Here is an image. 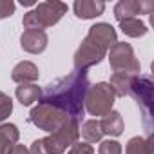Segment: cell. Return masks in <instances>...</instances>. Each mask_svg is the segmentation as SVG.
<instances>
[{
	"mask_svg": "<svg viewBox=\"0 0 154 154\" xmlns=\"http://www.w3.org/2000/svg\"><path fill=\"white\" fill-rule=\"evenodd\" d=\"M87 85H89V82H87L85 72L84 71L74 72L69 78H62V80H56L54 84L47 85L44 103H49L56 109L62 107L76 120L84 114L82 102H84Z\"/></svg>",
	"mask_w": 154,
	"mask_h": 154,
	"instance_id": "cell-1",
	"label": "cell"
},
{
	"mask_svg": "<svg viewBox=\"0 0 154 154\" xmlns=\"http://www.w3.org/2000/svg\"><path fill=\"white\" fill-rule=\"evenodd\" d=\"M116 40V33L109 24H98L93 26L87 38L84 40L82 47L76 53L74 58V65L76 69H85L89 65H94L102 60V56L105 54L107 47L111 45V42Z\"/></svg>",
	"mask_w": 154,
	"mask_h": 154,
	"instance_id": "cell-2",
	"label": "cell"
},
{
	"mask_svg": "<svg viewBox=\"0 0 154 154\" xmlns=\"http://www.w3.org/2000/svg\"><path fill=\"white\" fill-rule=\"evenodd\" d=\"M67 11V6L62 2H45L40 4L35 11H29L24 17V26L27 29H44L56 24L62 15Z\"/></svg>",
	"mask_w": 154,
	"mask_h": 154,
	"instance_id": "cell-3",
	"label": "cell"
},
{
	"mask_svg": "<svg viewBox=\"0 0 154 154\" xmlns=\"http://www.w3.org/2000/svg\"><path fill=\"white\" fill-rule=\"evenodd\" d=\"M69 118L67 116H63L56 107H53V105H49V103H40L38 107H35L33 109V112H31V122L36 125V127H40V129H44V131H58L65 122H67Z\"/></svg>",
	"mask_w": 154,
	"mask_h": 154,
	"instance_id": "cell-4",
	"label": "cell"
},
{
	"mask_svg": "<svg viewBox=\"0 0 154 154\" xmlns=\"http://www.w3.org/2000/svg\"><path fill=\"white\" fill-rule=\"evenodd\" d=\"M112 107V91L107 84H98L89 91L87 96V109L91 114L100 116L105 114Z\"/></svg>",
	"mask_w": 154,
	"mask_h": 154,
	"instance_id": "cell-5",
	"label": "cell"
},
{
	"mask_svg": "<svg viewBox=\"0 0 154 154\" xmlns=\"http://www.w3.org/2000/svg\"><path fill=\"white\" fill-rule=\"evenodd\" d=\"M47 45V36L42 29H27L22 35V47L29 53H42Z\"/></svg>",
	"mask_w": 154,
	"mask_h": 154,
	"instance_id": "cell-6",
	"label": "cell"
},
{
	"mask_svg": "<svg viewBox=\"0 0 154 154\" xmlns=\"http://www.w3.org/2000/svg\"><path fill=\"white\" fill-rule=\"evenodd\" d=\"M105 9L103 2H76L74 4V13L78 18H93L102 15Z\"/></svg>",
	"mask_w": 154,
	"mask_h": 154,
	"instance_id": "cell-7",
	"label": "cell"
},
{
	"mask_svg": "<svg viewBox=\"0 0 154 154\" xmlns=\"http://www.w3.org/2000/svg\"><path fill=\"white\" fill-rule=\"evenodd\" d=\"M18 138L15 125H4L0 127V154H11V143H15Z\"/></svg>",
	"mask_w": 154,
	"mask_h": 154,
	"instance_id": "cell-8",
	"label": "cell"
},
{
	"mask_svg": "<svg viewBox=\"0 0 154 154\" xmlns=\"http://www.w3.org/2000/svg\"><path fill=\"white\" fill-rule=\"evenodd\" d=\"M36 78H38V69L31 62L18 63L13 71V80H17V82H31Z\"/></svg>",
	"mask_w": 154,
	"mask_h": 154,
	"instance_id": "cell-9",
	"label": "cell"
},
{
	"mask_svg": "<svg viewBox=\"0 0 154 154\" xmlns=\"http://www.w3.org/2000/svg\"><path fill=\"white\" fill-rule=\"evenodd\" d=\"M40 96V89L36 85H20L17 89V98L20 100L22 105H31L33 102H36Z\"/></svg>",
	"mask_w": 154,
	"mask_h": 154,
	"instance_id": "cell-10",
	"label": "cell"
},
{
	"mask_svg": "<svg viewBox=\"0 0 154 154\" xmlns=\"http://www.w3.org/2000/svg\"><path fill=\"white\" fill-rule=\"evenodd\" d=\"M100 127L105 129V132H109V134H120V132H122V118H120V114H118V112L109 114V116L102 122Z\"/></svg>",
	"mask_w": 154,
	"mask_h": 154,
	"instance_id": "cell-11",
	"label": "cell"
},
{
	"mask_svg": "<svg viewBox=\"0 0 154 154\" xmlns=\"http://www.w3.org/2000/svg\"><path fill=\"white\" fill-rule=\"evenodd\" d=\"M122 29L123 33L127 35H132V36H138L141 33H145V27L138 22V20H132V18H127V20H122Z\"/></svg>",
	"mask_w": 154,
	"mask_h": 154,
	"instance_id": "cell-12",
	"label": "cell"
},
{
	"mask_svg": "<svg viewBox=\"0 0 154 154\" xmlns=\"http://www.w3.org/2000/svg\"><path fill=\"white\" fill-rule=\"evenodd\" d=\"M102 127H100V123H96V122H87L85 125H84V129H82V134L89 140V141H96V140H100V136H102V131H100Z\"/></svg>",
	"mask_w": 154,
	"mask_h": 154,
	"instance_id": "cell-13",
	"label": "cell"
},
{
	"mask_svg": "<svg viewBox=\"0 0 154 154\" xmlns=\"http://www.w3.org/2000/svg\"><path fill=\"white\" fill-rule=\"evenodd\" d=\"M11 100L6 96V94H2L0 93V120H4L9 112H11Z\"/></svg>",
	"mask_w": 154,
	"mask_h": 154,
	"instance_id": "cell-14",
	"label": "cell"
},
{
	"mask_svg": "<svg viewBox=\"0 0 154 154\" xmlns=\"http://www.w3.org/2000/svg\"><path fill=\"white\" fill-rule=\"evenodd\" d=\"M100 154H120V147L116 141H105L100 147Z\"/></svg>",
	"mask_w": 154,
	"mask_h": 154,
	"instance_id": "cell-15",
	"label": "cell"
},
{
	"mask_svg": "<svg viewBox=\"0 0 154 154\" xmlns=\"http://www.w3.org/2000/svg\"><path fill=\"white\" fill-rule=\"evenodd\" d=\"M15 11V4L13 2H0V18H6V17H11Z\"/></svg>",
	"mask_w": 154,
	"mask_h": 154,
	"instance_id": "cell-16",
	"label": "cell"
},
{
	"mask_svg": "<svg viewBox=\"0 0 154 154\" xmlns=\"http://www.w3.org/2000/svg\"><path fill=\"white\" fill-rule=\"evenodd\" d=\"M69 154H93V149L89 145H74V149L69 152Z\"/></svg>",
	"mask_w": 154,
	"mask_h": 154,
	"instance_id": "cell-17",
	"label": "cell"
},
{
	"mask_svg": "<svg viewBox=\"0 0 154 154\" xmlns=\"http://www.w3.org/2000/svg\"><path fill=\"white\" fill-rule=\"evenodd\" d=\"M11 154H27V150H26L22 145H17V147L11 150Z\"/></svg>",
	"mask_w": 154,
	"mask_h": 154,
	"instance_id": "cell-18",
	"label": "cell"
}]
</instances>
